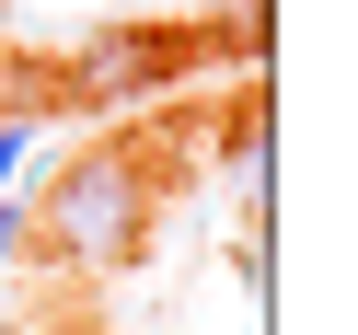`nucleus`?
Wrapping results in <instances>:
<instances>
[{
    "mask_svg": "<svg viewBox=\"0 0 358 335\" xmlns=\"http://www.w3.org/2000/svg\"><path fill=\"white\" fill-rule=\"evenodd\" d=\"M24 255V197H0V266Z\"/></svg>",
    "mask_w": 358,
    "mask_h": 335,
    "instance_id": "nucleus-3",
    "label": "nucleus"
},
{
    "mask_svg": "<svg viewBox=\"0 0 358 335\" xmlns=\"http://www.w3.org/2000/svg\"><path fill=\"white\" fill-rule=\"evenodd\" d=\"M0 58H12V0H0Z\"/></svg>",
    "mask_w": 358,
    "mask_h": 335,
    "instance_id": "nucleus-4",
    "label": "nucleus"
},
{
    "mask_svg": "<svg viewBox=\"0 0 358 335\" xmlns=\"http://www.w3.org/2000/svg\"><path fill=\"white\" fill-rule=\"evenodd\" d=\"M150 208H162V173H150V150L116 127V139L70 150V162L47 173V197L24 208V255H47V266H127L150 243Z\"/></svg>",
    "mask_w": 358,
    "mask_h": 335,
    "instance_id": "nucleus-1",
    "label": "nucleus"
},
{
    "mask_svg": "<svg viewBox=\"0 0 358 335\" xmlns=\"http://www.w3.org/2000/svg\"><path fill=\"white\" fill-rule=\"evenodd\" d=\"M0 312H12V301H0Z\"/></svg>",
    "mask_w": 358,
    "mask_h": 335,
    "instance_id": "nucleus-5",
    "label": "nucleus"
},
{
    "mask_svg": "<svg viewBox=\"0 0 358 335\" xmlns=\"http://www.w3.org/2000/svg\"><path fill=\"white\" fill-rule=\"evenodd\" d=\"M196 70V35H93V47H70V70H47L58 104H127V93H162V81Z\"/></svg>",
    "mask_w": 358,
    "mask_h": 335,
    "instance_id": "nucleus-2",
    "label": "nucleus"
}]
</instances>
